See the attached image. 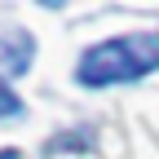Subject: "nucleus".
I'll return each mask as SVG.
<instances>
[{
    "label": "nucleus",
    "instance_id": "f257e3e1",
    "mask_svg": "<svg viewBox=\"0 0 159 159\" xmlns=\"http://www.w3.org/2000/svg\"><path fill=\"white\" fill-rule=\"evenodd\" d=\"M159 66V31H133L93 44L75 66V84L84 89H106V84H128Z\"/></svg>",
    "mask_w": 159,
    "mask_h": 159
},
{
    "label": "nucleus",
    "instance_id": "f03ea898",
    "mask_svg": "<svg viewBox=\"0 0 159 159\" xmlns=\"http://www.w3.org/2000/svg\"><path fill=\"white\" fill-rule=\"evenodd\" d=\"M31 57H35V40L22 27H5L0 31V66H5L9 75H27Z\"/></svg>",
    "mask_w": 159,
    "mask_h": 159
},
{
    "label": "nucleus",
    "instance_id": "7ed1b4c3",
    "mask_svg": "<svg viewBox=\"0 0 159 159\" xmlns=\"http://www.w3.org/2000/svg\"><path fill=\"white\" fill-rule=\"evenodd\" d=\"M13 115H22V102H18V93L0 80V119H13Z\"/></svg>",
    "mask_w": 159,
    "mask_h": 159
},
{
    "label": "nucleus",
    "instance_id": "20e7f679",
    "mask_svg": "<svg viewBox=\"0 0 159 159\" xmlns=\"http://www.w3.org/2000/svg\"><path fill=\"white\" fill-rule=\"evenodd\" d=\"M0 159H22V155H18V150H0Z\"/></svg>",
    "mask_w": 159,
    "mask_h": 159
}]
</instances>
